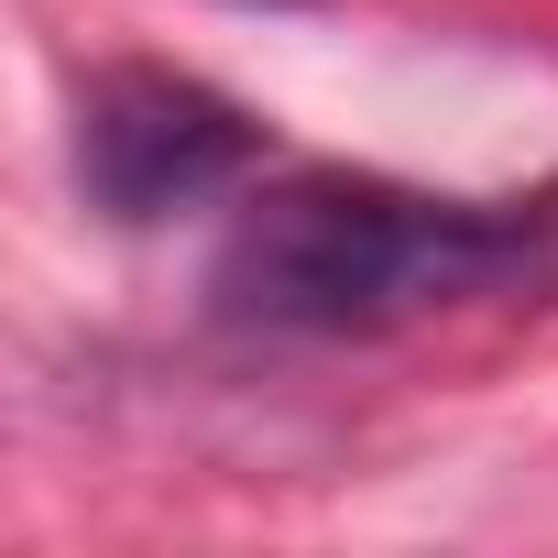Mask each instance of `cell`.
I'll use <instances>...</instances> for the list:
<instances>
[{"label": "cell", "instance_id": "obj_1", "mask_svg": "<svg viewBox=\"0 0 558 558\" xmlns=\"http://www.w3.org/2000/svg\"><path fill=\"white\" fill-rule=\"evenodd\" d=\"M558 274V186L536 197H438L362 165H296L241 197L208 318L241 340H395L416 318L514 296Z\"/></svg>", "mask_w": 558, "mask_h": 558}, {"label": "cell", "instance_id": "obj_2", "mask_svg": "<svg viewBox=\"0 0 558 558\" xmlns=\"http://www.w3.org/2000/svg\"><path fill=\"white\" fill-rule=\"evenodd\" d=\"M263 154H274L263 121L186 66L121 56V66H88L77 88V197L110 230H165L186 208H219L263 175Z\"/></svg>", "mask_w": 558, "mask_h": 558}, {"label": "cell", "instance_id": "obj_3", "mask_svg": "<svg viewBox=\"0 0 558 558\" xmlns=\"http://www.w3.org/2000/svg\"><path fill=\"white\" fill-rule=\"evenodd\" d=\"M274 12H296V0H274Z\"/></svg>", "mask_w": 558, "mask_h": 558}]
</instances>
